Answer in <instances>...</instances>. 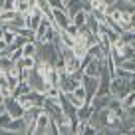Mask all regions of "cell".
Returning a JSON list of instances; mask_svg holds the SVG:
<instances>
[{"instance_id": "8", "label": "cell", "mask_w": 135, "mask_h": 135, "mask_svg": "<svg viewBox=\"0 0 135 135\" xmlns=\"http://www.w3.org/2000/svg\"><path fill=\"white\" fill-rule=\"evenodd\" d=\"M26 81H28V85H30V89H36V91H42L44 93V89L48 88V81H46V78L44 76H40L36 70H30L28 72V78H26Z\"/></svg>"}, {"instance_id": "26", "label": "cell", "mask_w": 135, "mask_h": 135, "mask_svg": "<svg viewBox=\"0 0 135 135\" xmlns=\"http://www.w3.org/2000/svg\"><path fill=\"white\" fill-rule=\"evenodd\" d=\"M6 48H8V44H6L4 40L0 38V54H4V52H6Z\"/></svg>"}, {"instance_id": "3", "label": "cell", "mask_w": 135, "mask_h": 135, "mask_svg": "<svg viewBox=\"0 0 135 135\" xmlns=\"http://www.w3.org/2000/svg\"><path fill=\"white\" fill-rule=\"evenodd\" d=\"M131 89H135V84H131L129 80H125V78H121V76H113V78H111L109 91H111V95H113V97L123 99Z\"/></svg>"}, {"instance_id": "4", "label": "cell", "mask_w": 135, "mask_h": 135, "mask_svg": "<svg viewBox=\"0 0 135 135\" xmlns=\"http://www.w3.org/2000/svg\"><path fill=\"white\" fill-rule=\"evenodd\" d=\"M56 26H54V22H52V18L50 16H46L44 14V18H42V22H40V26L36 28V42H50L52 38L56 36Z\"/></svg>"}, {"instance_id": "25", "label": "cell", "mask_w": 135, "mask_h": 135, "mask_svg": "<svg viewBox=\"0 0 135 135\" xmlns=\"http://www.w3.org/2000/svg\"><path fill=\"white\" fill-rule=\"evenodd\" d=\"M129 30H135V10L129 14Z\"/></svg>"}, {"instance_id": "16", "label": "cell", "mask_w": 135, "mask_h": 135, "mask_svg": "<svg viewBox=\"0 0 135 135\" xmlns=\"http://www.w3.org/2000/svg\"><path fill=\"white\" fill-rule=\"evenodd\" d=\"M46 81H48V85H58V84H60V72L56 70L54 66L48 70V74H46Z\"/></svg>"}, {"instance_id": "28", "label": "cell", "mask_w": 135, "mask_h": 135, "mask_svg": "<svg viewBox=\"0 0 135 135\" xmlns=\"http://www.w3.org/2000/svg\"><path fill=\"white\" fill-rule=\"evenodd\" d=\"M2 4H4V0H0V12H2Z\"/></svg>"}, {"instance_id": "23", "label": "cell", "mask_w": 135, "mask_h": 135, "mask_svg": "<svg viewBox=\"0 0 135 135\" xmlns=\"http://www.w3.org/2000/svg\"><path fill=\"white\" fill-rule=\"evenodd\" d=\"M50 8H64V0H48Z\"/></svg>"}, {"instance_id": "10", "label": "cell", "mask_w": 135, "mask_h": 135, "mask_svg": "<svg viewBox=\"0 0 135 135\" xmlns=\"http://www.w3.org/2000/svg\"><path fill=\"white\" fill-rule=\"evenodd\" d=\"M64 10L68 12L70 20H72V16L76 12H80V10H88V8H85V4L81 2V0H66V2H64ZM88 12H89V10H88Z\"/></svg>"}, {"instance_id": "11", "label": "cell", "mask_w": 135, "mask_h": 135, "mask_svg": "<svg viewBox=\"0 0 135 135\" xmlns=\"http://www.w3.org/2000/svg\"><path fill=\"white\" fill-rule=\"evenodd\" d=\"M8 133H28V125H26L24 117H12L10 119Z\"/></svg>"}, {"instance_id": "22", "label": "cell", "mask_w": 135, "mask_h": 135, "mask_svg": "<svg viewBox=\"0 0 135 135\" xmlns=\"http://www.w3.org/2000/svg\"><path fill=\"white\" fill-rule=\"evenodd\" d=\"M2 10H16V0H4Z\"/></svg>"}, {"instance_id": "2", "label": "cell", "mask_w": 135, "mask_h": 135, "mask_svg": "<svg viewBox=\"0 0 135 135\" xmlns=\"http://www.w3.org/2000/svg\"><path fill=\"white\" fill-rule=\"evenodd\" d=\"M30 133H58V125H56L54 121H52V117L46 113V111H40L38 117H36V121L32 123V127H30Z\"/></svg>"}, {"instance_id": "12", "label": "cell", "mask_w": 135, "mask_h": 135, "mask_svg": "<svg viewBox=\"0 0 135 135\" xmlns=\"http://www.w3.org/2000/svg\"><path fill=\"white\" fill-rule=\"evenodd\" d=\"M93 105H91V101H85L84 105H80L78 107V111H76V115H78V119L80 121H88L89 117H91V113H93Z\"/></svg>"}, {"instance_id": "27", "label": "cell", "mask_w": 135, "mask_h": 135, "mask_svg": "<svg viewBox=\"0 0 135 135\" xmlns=\"http://www.w3.org/2000/svg\"><path fill=\"white\" fill-rule=\"evenodd\" d=\"M2 111H4V105H2V101H0V113H2Z\"/></svg>"}, {"instance_id": "17", "label": "cell", "mask_w": 135, "mask_h": 135, "mask_svg": "<svg viewBox=\"0 0 135 135\" xmlns=\"http://www.w3.org/2000/svg\"><path fill=\"white\" fill-rule=\"evenodd\" d=\"M60 93H62L60 85H48V88L44 89V95H46V99H60Z\"/></svg>"}, {"instance_id": "18", "label": "cell", "mask_w": 135, "mask_h": 135, "mask_svg": "<svg viewBox=\"0 0 135 135\" xmlns=\"http://www.w3.org/2000/svg\"><path fill=\"white\" fill-rule=\"evenodd\" d=\"M22 56H36V42L30 40L22 46Z\"/></svg>"}, {"instance_id": "15", "label": "cell", "mask_w": 135, "mask_h": 135, "mask_svg": "<svg viewBox=\"0 0 135 135\" xmlns=\"http://www.w3.org/2000/svg\"><path fill=\"white\" fill-rule=\"evenodd\" d=\"M12 66H14V60L10 58V56L0 54V72H2V74H8Z\"/></svg>"}, {"instance_id": "14", "label": "cell", "mask_w": 135, "mask_h": 135, "mask_svg": "<svg viewBox=\"0 0 135 135\" xmlns=\"http://www.w3.org/2000/svg\"><path fill=\"white\" fill-rule=\"evenodd\" d=\"M85 18H88V10H80V12H76L72 16V24L76 26V28H84L85 26Z\"/></svg>"}, {"instance_id": "30", "label": "cell", "mask_w": 135, "mask_h": 135, "mask_svg": "<svg viewBox=\"0 0 135 135\" xmlns=\"http://www.w3.org/2000/svg\"><path fill=\"white\" fill-rule=\"evenodd\" d=\"M64 2H66V0H64Z\"/></svg>"}, {"instance_id": "5", "label": "cell", "mask_w": 135, "mask_h": 135, "mask_svg": "<svg viewBox=\"0 0 135 135\" xmlns=\"http://www.w3.org/2000/svg\"><path fill=\"white\" fill-rule=\"evenodd\" d=\"M80 78L81 76H78V74H66V72H62V74H60V84H58L60 89H62L64 93H72L74 88L81 84Z\"/></svg>"}, {"instance_id": "7", "label": "cell", "mask_w": 135, "mask_h": 135, "mask_svg": "<svg viewBox=\"0 0 135 135\" xmlns=\"http://www.w3.org/2000/svg\"><path fill=\"white\" fill-rule=\"evenodd\" d=\"M50 18H52V22H54V26H56V30H66L68 26H70V16H68V12L64 8H52V12H50Z\"/></svg>"}, {"instance_id": "29", "label": "cell", "mask_w": 135, "mask_h": 135, "mask_svg": "<svg viewBox=\"0 0 135 135\" xmlns=\"http://www.w3.org/2000/svg\"><path fill=\"white\" fill-rule=\"evenodd\" d=\"M129 2H133V4H135V0H129Z\"/></svg>"}, {"instance_id": "6", "label": "cell", "mask_w": 135, "mask_h": 135, "mask_svg": "<svg viewBox=\"0 0 135 135\" xmlns=\"http://www.w3.org/2000/svg\"><path fill=\"white\" fill-rule=\"evenodd\" d=\"M2 105H4V111L10 117H22V115H24V107L20 105L18 97H14V95L4 97V99H2Z\"/></svg>"}, {"instance_id": "1", "label": "cell", "mask_w": 135, "mask_h": 135, "mask_svg": "<svg viewBox=\"0 0 135 135\" xmlns=\"http://www.w3.org/2000/svg\"><path fill=\"white\" fill-rule=\"evenodd\" d=\"M62 56V48H58L54 42H36V60L38 62H46L54 66L58 58Z\"/></svg>"}, {"instance_id": "13", "label": "cell", "mask_w": 135, "mask_h": 135, "mask_svg": "<svg viewBox=\"0 0 135 135\" xmlns=\"http://www.w3.org/2000/svg\"><path fill=\"white\" fill-rule=\"evenodd\" d=\"M14 64H16L20 70H28V72H30V70L36 66V56H20Z\"/></svg>"}, {"instance_id": "24", "label": "cell", "mask_w": 135, "mask_h": 135, "mask_svg": "<svg viewBox=\"0 0 135 135\" xmlns=\"http://www.w3.org/2000/svg\"><path fill=\"white\" fill-rule=\"evenodd\" d=\"M125 113L129 115V117L135 119V103H133V105H129V107H125Z\"/></svg>"}, {"instance_id": "19", "label": "cell", "mask_w": 135, "mask_h": 135, "mask_svg": "<svg viewBox=\"0 0 135 135\" xmlns=\"http://www.w3.org/2000/svg\"><path fill=\"white\" fill-rule=\"evenodd\" d=\"M14 38H16V32H14V30H10V28H4V34H2V40H4L6 44H12L14 42Z\"/></svg>"}, {"instance_id": "20", "label": "cell", "mask_w": 135, "mask_h": 135, "mask_svg": "<svg viewBox=\"0 0 135 135\" xmlns=\"http://www.w3.org/2000/svg\"><path fill=\"white\" fill-rule=\"evenodd\" d=\"M121 103H123V107H129V105H133L135 103V89H131L129 93H127L125 97L121 99Z\"/></svg>"}, {"instance_id": "9", "label": "cell", "mask_w": 135, "mask_h": 135, "mask_svg": "<svg viewBox=\"0 0 135 135\" xmlns=\"http://www.w3.org/2000/svg\"><path fill=\"white\" fill-rule=\"evenodd\" d=\"M80 81H81V85H84L85 93H88V99H91V97L97 93V84H99V78H97V76H88V74H81Z\"/></svg>"}, {"instance_id": "21", "label": "cell", "mask_w": 135, "mask_h": 135, "mask_svg": "<svg viewBox=\"0 0 135 135\" xmlns=\"http://www.w3.org/2000/svg\"><path fill=\"white\" fill-rule=\"evenodd\" d=\"M10 115L6 113V111H2V113H0V129H8V125H10Z\"/></svg>"}]
</instances>
